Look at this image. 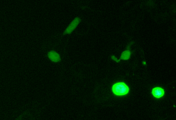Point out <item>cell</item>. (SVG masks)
<instances>
[{
  "mask_svg": "<svg viewBox=\"0 0 176 120\" xmlns=\"http://www.w3.org/2000/svg\"><path fill=\"white\" fill-rule=\"evenodd\" d=\"M112 59H114V60H115V61H116L117 62H119V60H118L114 56H112Z\"/></svg>",
  "mask_w": 176,
  "mask_h": 120,
  "instance_id": "obj_6",
  "label": "cell"
},
{
  "mask_svg": "<svg viewBox=\"0 0 176 120\" xmlns=\"http://www.w3.org/2000/svg\"><path fill=\"white\" fill-rule=\"evenodd\" d=\"M80 21H81V19L79 18H75L74 20L69 25L65 31H64V35L71 33L75 30V29L77 27Z\"/></svg>",
  "mask_w": 176,
  "mask_h": 120,
  "instance_id": "obj_2",
  "label": "cell"
},
{
  "mask_svg": "<svg viewBox=\"0 0 176 120\" xmlns=\"http://www.w3.org/2000/svg\"><path fill=\"white\" fill-rule=\"evenodd\" d=\"M112 90L115 94L124 95L128 93L129 88L124 83H119L113 86Z\"/></svg>",
  "mask_w": 176,
  "mask_h": 120,
  "instance_id": "obj_1",
  "label": "cell"
},
{
  "mask_svg": "<svg viewBox=\"0 0 176 120\" xmlns=\"http://www.w3.org/2000/svg\"><path fill=\"white\" fill-rule=\"evenodd\" d=\"M48 56L52 61L55 62H59L61 60L60 55L55 51H51L48 54Z\"/></svg>",
  "mask_w": 176,
  "mask_h": 120,
  "instance_id": "obj_4",
  "label": "cell"
},
{
  "mask_svg": "<svg viewBox=\"0 0 176 120\" xmlns=\"http://www.w3.org/2000/svg\"><path fill=\"white\" fill-rule=\"evenodd\" d=\"M131 53L128 50L124 51L122 54L121 56V59H124V60H127L129 58Z\"/></svg>",
  "mask_w": 176,
  "mask_h": 120,
  "instance_id": "obj_5",
  "label": "cell"
},
{
  "mask_svg": "<svg viewBox=\"0 0 176 120\" xmlns=\"http://www.w3.org/2000/svg\"><path fill=\"white\" fill-rule=\"evenodd\" d=\"M152 93L155 97L159 98L163 96L165 92L162 88L157 87L153 88Z\"/></svg>",
  "mask_w": 176,
  "mask_h": 120,
  "instance_id": "obj_3",
  "label": "cell"
}]
</instances>
